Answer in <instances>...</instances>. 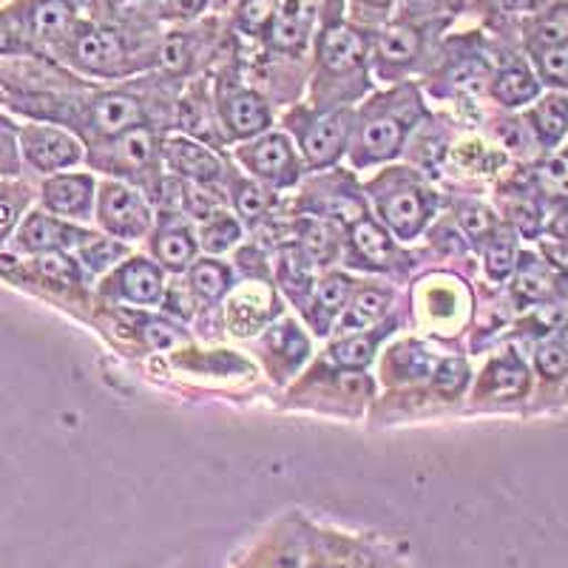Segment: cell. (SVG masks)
I'll use <instances>...</instances> for the list:
<instances>
[{"label":"cell","mask_w":568,"mask_h":568,"mask_svg":"<svg viewBox=\"0 0 568 568\" xmlns=\"http://www.w3.org/2000/svg\"><path fill=\"white\" fill-rule=\"evenodd\" d=\"M389 307V293L387 291H378V287H367V291H362L358 296H355V302L349 304L347 316H344L342 327L344 329H367L373 327L378 318L387 313Z\"/></svg>","instance_id":"cell-23"},{"label":"cell","mask_w":568,"mask_h":568,"mask_svg":"<svg viewBox=\"0 0 568 568\" xmlns=\"http://www.w3.org/2000/svg\"><path fill=\"white\" fill-rule=\"evenodd\" d=\"M353 247L369 265H389L395 256V245L378 222L362 220L353 227Z\"/></svg>","instance_id":"cell-20"},{"label":"cell","mask_w":568,"mask_h":568,"mask_svg":"<svg viewBox=\"0 0 568 568\" xmlns=\"http://www.w3.org/2000/svg\"><path fill=\"white\" fill-rule=\"evenodd\" d=\"M236 240H240V225L233 220H227V216H220V220L211 222V225L202 231V245L211 253L225 251V247H231Z\"/></svg>","instance_id":"cell-37"},{"label":"cell","mask_w":568,"mask_h":568,"mask_svg":"<svg viewBox=\"0 0 568 568\" xmlns=\"http://www.w3.org/2000/svg\"><path fill=\"white\" fill-rule=\"evenodd\" d=\"M123 253H125L123 245H116V242L111 240H98V242H91V245L83 251V262L91 267V271H103V267H109L111 262H116Z\"/></svg>","instance_id":"cell-41"},{"label":"cell","mask_w":568,"mask_h":568,"mask_svg":"<svg viewBox=\"0 0 568 568\" xmlns=\"http://www.w3.org/2000/svg\"><path fill=\"white\" fill-rule=\"evenodd\" d=\"M491 9L506 14H517V12H531L537 7V0H489Z\"/></svg>","instance_id":"cell-49"},{"label":"cell","mask_w":568,"mask_h":568,"mask_svg":"<svg viewBox=\"0 0 568 568\" xmlns=\"http://www.w3.org/2000/svg\"><path fill=\"white\" fill-rule=\"evenodd\" d=\"M211 0H160V14L165 20H196Z\"/></svg>","instance_id":"cell-43"},{"label":"cell","mask_w":568,"mask_h":568,"mask_svg":"<svg viewBox=\"0 0 568 568\" xmlns=\"http://www.w3.org/2000/svg\"><path fill=\"white\" fill-rule=\"evenodd\" d=\"M313 23H316L313 0H276V12H273L271 27L262 38L276 52L298 54L304 52V45L311 43Z\"/></svg>","instance_id":"cell-4"},{"label":"cell","mask_w":568,"mask_h":568,"mask_svg":"<svg viewBox=\"0 0 568 568\" xmlns=\"http://www.w3.org/2000/svg\"><path fill=\"white\" fill-rule=\"evenodd\" d=\"M227 284H231V273H227V267L220 265V262H200V265L191 271V287H194L202 298H207V302L220 298L222 293L227 291Z\"/></svg>","instance_id":"cell-28"},{"label":"cell","mask_w":568,"mask_h":568,"mask_svg":"<svg viewBox=\"0 0 568 568\" xmlns=\"http://www.w3.org/2000/svg\"><path fill=\"white\" fill-rule=\"evenodd\" d=\"M100 222L105 225V231H111L114 236H123V240H136L142 233L149 231L151 216L149 207L134 191H129L125 185H105L103 194H100Z\"/></svg>","instance_id":"cell-5"},{"label":"cell","mask_w":568,"mask_h":568,"mask_svg":"<svg viewBox=\"0 0 568 568\" xmlns=\"http://www.w3.org/2000/svg\"><path fill=\"white\" fill-rule=\"evenodd\" d=\"M23 154L38 171H58L74 165L80 160V145L65 131L45 129V125H29L20 131Z\"/></svg>","instance_id":"cell-6"},{"label":"cell","mask_w":568,"mask_h":568,"mask_svg":"<svg viewBox=\"0 0 568 568\" xmlns=\"http://www.w3.org/2000/svg\"><path fill=\"white\" fill-rule=\"evenodd\" d=\"M91 191H94V182L85 174L52 176L43 187V202L49 211L60 216H83L91 205Z\"/></svg>","instance_id":"cell-13"},{"label":"cell","mask_w":568,"mask_h":568,"mask_svg":"<svg viewBox=\"0 0 568 568\" xmlns=\"http://www.w3.org/2000/svg\"><path fill=\"white\" fill-rule=\"evenodd\" d=\"M154 251H156V258L165 262V267H171V271H182V267H187L191 262H194L196 245L194 240H191V233L174 227V231H162L160 236H156Z\"/></svg>","instance_id":"cell-24"},{"label":"cell","mask_w":568,"mask_h":568,"mask_svg":"<svg viewBox=\"0 0 568 568\" xmlns=\"http://www.w3.org/2000/svg\"><path fill=\"white\" fill-rule=\"evenodd\" d=\"M546 180L560 191H568V156H557L546 165Z\"/></svg>","instance_id":"cell-46"},{"label":"cell","mask_w":568,"mask_h":568,"mask_svg":"<svg viewBox=\"0 0 568 568\" xmlns=\"http://www.w3.org/2000/svg\"><path fill=\"white\" fill-rule=\"evenodd\" d=\"M349 296V282L344 276H327L318 284L316 293V318H318V333H324L329 324V318L336 316L344 307Z\"/></svg>","instance_id":"cell-26"},{"label":"cell","mask_w":568,"mask_h":568,"mask_svg":"<svg viewBox=\"0 0 568 568\" xmlns=\"http://www.w3.org/2000/svg\"><path fill=\"white\" fill-rule=\"evenodd\" d=\"M526 387H529V373H526L524 362L515 358V355L497 358L486 369L484 389L495 395V398H517V395L526 393Z\"/></svg>","instance_id":"cell-19"},{"label":"cell","mask_w":568,"mask_h":568,"mask_svg":"<svg viewBox=\"0 0 568 568\" xmlns=\"http://www.w3.org/2000/svg\"><path fill=\"white\" fill-rule=\"evenodd\" d=\"M486 271L497 282L515 271V242H511V236H497L491 242L489 251H486Z\"/></svg>","instance_id":"cell-33"},{"label":"cell","mask_w":568,"mask_h":568,"mask_svg":"<svg viewBox=\"0 0 568 568\" xmlns=\"http://www.w3.org/2000/svg\"><path fill=\"white\" fill-rule=\"evenodd\" d=\"M14 27L27 45H63L78 29V3L74 0H18L9 7Z\"/></svg>","instance_id":"cell-1"},{"label":"cell","mask_w":568,"mask_h":568,"mask_svg":"<svg viewBox=\"0 0 568 568\" xmlns=\"http://www.w3.org/2000/svg\"><path fill=\"white\" fill-rule=\"evenodd\" d=\"M165 160L174 171L180 174L191 176V180H200V182H211V180H220L222 176V160L213 151L202 149L196 142L191 140H169L165 142Z\"/></svg>","instance_id":"cell-14"},{"label":"cell","mask_w":568,"mask_h":568,"mask_svg":"<svg viewBox=\"0 0 568 568\" xmlns=\"http://www.w3.org/2000/svg\"><path fill=\"white\" fill-rule=\"evenodd\" d=\"M407 123L398 114H378L364 125L362 134V160H387L398 151L400 140H404Z\"/></svg>","instance_id":"cell-18"},{"label":"cell","mask_w":568,"mask_h":568,"mask_svg":"<svg viewBox=\"0 0 568 568\" xmlns=\"http://www.w3.org/2000/svg\"><path fill=\"white\" fill-rule=\"evenodd\" d=\"M0 103H3V94H0Z\"/></svg>","instance_id":"cell-50"},{"label":"cell","mask_w":568,"mask_h":568,"mask_svg":"<svg viewBox=\"0 0 568 568\" xmlns=\"http://www.w3.org/2000/svg\"><path fill=\"white\" fill-rule=\"evenodd\" d=\"M247 162L258 176H265L276 185H287V182L296 180V156H293L287 136L282 134H271L256 142L247 154Z\"/></svg>","instance_id":"cell-10"},{"label":"cell","mask_w":568,"mask_h":568,"mask_svg":"<svg viewBox=\"0 0 568 568\" xmlns=\"http://www.w3.org/2000/svg\"><path fill=\"white\" fill-rule=\"evenodd\" d=\"M222 116L236 136H253L265 131L271 123L267 103L253 91H233L231 98L222 103Z\"/></svg>","instance_id":"cell-15"},{"label":"cell","mask_w":568,"mask_h":568,"mask_svg":"<svg viewBox=\"0 0 568 568\" xmlns=\"http://www.w3.org/2000/svg\"><path fill=\"white\" fill-rule=\"evenodd\" d=\"M142 336L154 349H171L174 344L185 342V333L165 318H151V322L142 324Z\"/></svg>","instance_id":"cell-38"},{"label":"cell","mask_w":568,"mask_h":568,"mask_svg":"<svg viewBox=\"0 0 568 568\" xmlns=\"http://www.w3.org/2000/svg\"><path fill=\"white\" fill-rule=\"evenodd\" d=\"M382 213L398 236L409 240V236H415L424 227L426 216H429V202H426V196L420 194L418 187L400 185L395 187L393 194L384 196Z\"/></svg>","instance_id":"cell-8"},{"label":"cell","mask_w":568,"mask_h":568,"mask_svg":"<svg viewBox=\"0 0 568 568\" xmlns=\"http://www.w3.org/2000/svg\"><path fill=\"white\" fill-rule=\"evenodd\" d=\"M38 273L49 282H60V284H74L78 282V265L71 262L69 256H63L60 251H49L34 262Z\"/></svg>","instance_id":"cell-32"},{"label":"cell","mask_w":568,"mask_h":568,"mask_svg":"<svg viewBox=\"0 0 568 568\" xmlns=\"http://www.w3.org/2000/svg\"><path fill=\"white\" fill-rule=\"evenodd\" d=\"M120 296L136 304H154L162 296V273L145 258H134L116 276Z\"/></svg>","instance_id":"cell-16"},{"label":"cell","mask_w":568,"mask_h":568,"mask_svg":"<svg viewBox=\"0 0 568 568\" xmlns=\"http://www.w3.org/2000/svg\"><path fill=\"white\" fill-rule=\"evenodd\" d=\"M187 60H191V40H187L185 34L174 32V34H169V38L162 40L160 63L165 65V69L182 71L187 65Z\"/></svg>","instance_id":"cell-39"},{"label":"cell","mask_w":568,"mask_h":568,"mask_svg":"<svg viewBox=\"0 0 568 568\" xmlns=\"http://www.w3.org/2000/svg\"><path fill=\"white\" fill-rule=\"evenodd\" d=\"M276 12V0H240L236 7V29L247 38H262L271 27V18Z\"/></svg>","instance_id":"cell-27"},{"label":"cell","mask_w":568,"mask_h":568,"mask_svg":"<svg viewBox=\"0 0 568 568\" xmlns=\"http://www.w3.org/2000/svg\"><path fill=\"white\" fill-rule=\"evenodd\" d=\"M80 240H91V236H85V233L74 231L69 225H60V222H54L52 216H43V213L27 216V222L18 231V247L29 253L60 251V247L74 245Z\"/></svg>","instance_id":"cell-9"},{"label":"cell","mask_w":568,"mask_h":568,"mask_svg":"<svg viewBox=\"0 0 568 568\" xmlns=\"http://www.w3.org/2000/svg\"><path fill=\"white\" fill-rule=\"evenodd\" d=\"M114 154L120 156V165L123 169H145L151 165L156 156V142L154 131L145 129V125H136V129L120 134L114 145Z\"/></svg>","instance_id":"cell-22"},{"label":"cell","mask_w":568,"mask_h":568,"mask_svg":"<svg viewBox=\"0 0 568 568\" xmlns=\"http://www.w3.org/2000/svg\"><path fill=\"white\" fill-rule=\"evenodd\" d=\"M515 220L520 231L529 233V236H535L537 227H540V216H537L535 207H515Z\"/></svg>","instance_id":"cell-48"},{"label":"cell","mask_w":568,"mask_h":568,"mask_svg":"<svg viewBox=\"0 0 568 568\" xmlns=\"http://www.w3.org/2000/svg\"><path fill=\"white\" fill-rule=\"evenodd\" d=\"M460 222H464V227L471 233V236H484V233H489L491 225H495L489 211H484V207H466Z\"/></svg>","instance_id":"cell-45"},{"label":"cell","mask_w":568,"mask_h":568,"mask_svg":"<svg viewBox=\"0 0 568 568\" xmlns=\"http://www.w3.org/2000/svg\"><path fill=\"white\" fill-rule=\"evenodd\" d=\"M562 43H568V3L566 7H555L551 12L537 18L535 29H531V52Z\"/></svg>","instance_id":"cell-25"},{"label":"cell","mask_w":568,"mask_h":568,"mask_svg":"<svg viewBox=\"0 0 568 568\" xmlns=\"http://www.w3.org/2000/svg\"><path fill=\"white\" fill-rule=\"evenodd\" d=\"M491 94L504 105H524L540 94V80L535 78V71L524 63H511L500 69L491 80Z\"/></svg>","instance_id":"cell-17"},{"label":"cell","mask_w":568,"mask_h":568,"mask_svg":"<svg viewBox=\"0 0 568 568\" xmlns=\"http://www.w3.org/2000/svg\"><path fill=\"white\" fill-rule=\"evenodd\" d=\"M304 245H307V256L318 258V262H324V258L336 253V240H333V233L324 225H307V231H304Z\"/></svg>","instance_id":"cell-42"},{"label":"cell","mask_w":568,"mask_h":568,"mask_svg":"<svg viewBox=\"0 0 568 568\" xmlns=\"http://www.w3.org/2000/svg\"><path fill=\"white\" fill-rule=\"evenodd\" d=\"M273 196L267 194L265 187L256 185V182H240L236 185V207H240L242 216H247V220H256V216H262V213L271 207Z\"/></svg>","instance_id":"cell-35"},{"label":"cell","mask_w":568,"mask_h":568,"mask_svg":"<svg viewBox=\"0 0 568 568\" xmlns=\"http://www.w3.org/2000/svg\"><path fill=\"white\" fill-rule=\"evenodd\" d=\"M349 123H353L349 111H336V114L322 116L316 125H311V131L304 134V156H307V162L322 169V165L336 160L342 154L344 142H347Z\"/></svg>","instance_id":"cell-7"},{"label":"cell","mask_w":568,"mask_h":568,"mask_svg":"<svg viewBox=\"0 0 568 568\" xmlns=\"http://www.w3.org/2000/svg\"><path fill=\"white\" fill-rule=\"evenodd\" d=\"M531 123L546 145H555L568 131V98L566 94H549L531 111Z\"/></svg>","instance_id":"cell-21"},{"label":"cell","mask_w":568,"mask_h":568,"mask_svg":"<svg viewBox=\"0 0 568 568\" xmlns=\"http://www.w3.org/2000/svg\"><path fill=\"white\" fill-rule=\"evenodd\" d=\"M307 253H298V251H287L284 253V265H282V276L284 282L291 284V287H302L304 282H307V271H311V265H307Z\"/></svg>","instance_id":"cell-44"},{"label":"cell","mask_w":568,"mask_h":568,"mask_svg":"<svg viewBox=\"0 0 568 568\" xmlns=\"http://www.w3.org/2000/svg\"><path fill=\"white\" fill-rule=\"evenodd\" d=\"M424 49V29L413 27V23H393L375 38V60L387 69H400L409 65Z\"/></svg>","instance_id":"cell-12"},{"label":"cell","mask_w":568,"mask_h":568,"mask_svg":"<svg viewBox=\"0 0 568 568\" xmlns=\"http://www.w3.org/2000/svg\"><path fill=\"white\" fill-rule=\"evenodd\" d=\"M546 291H549V276H546L542 265H537L535 256H524L520 276H517V293L524 298H542Z\"/></svg>","instance_id":"cell-36"},{"label":"cell","mask_w":568,"mask_h":568,"mask_svg":"<svg viewBox=\"0 0 568 568\" xmlns=\"http://www.w3.org/2000/svg\"><path fill=\"white\" fill-rule=\"evenodd\" d=\"M353 7L369 18H384L395 7V0H353Z\"/></svg>","instance_id":"cell-47"},{"label":"cell","mask_w":568,"mask_h":568,"mask_svg":"<svg viewBox=\"0 0 568 568\" xmlns=\"http://www.w3.org/2000/svg\"><path fill=\"white\" fill-rule=\"evenodd\" d=\"M105 7L114 18L125 20L131 27L149 23L154 14H160V0H105Z\"/></svg>","instance_id":"cell-31"},{"label":"cell","mask_w":568,"mask_h":568,"mask_svg":"<svg viewBox=\"0 0 568 568\" xmlns=\"http://www.w3.org/2000/svg\"><path fill=\"white\" fill-rule=\"evenodd\" d=\"M145 120V111L136 103L131 94L123 91H109V94H100L94 103H91V123L98 125L103 134H125V131L136 129Z\"/></svg>","instance_id":"cell-11"},{"label":"cell","mask_w":568,"mask_h":568,"mask_svg":"<svg viewBox=\"0 0 568 568\" xmlns=\"http://www.w3.org/2000/svg\"><path fill=\"white\" fill-rule=\"evenodd\" d=\"M466 378H469V367H466V362H460V358H446V362L438 367V373H435V387L446 395H455L464 389Z\"/></svg>","instance_id":"cell-40"},{"label":"cell","mask_w":568,"mask_h":568,"mask_svg":"<svg viewBox=\"0 0 568 568\" xmlns=\"http://www.w3.org/2000/svg\"><path fill=\"white\" fill-rule=\"evenodd\" d=\"M63 45L71 63L91 74H114L131 54L129 38L123 32L98 23H78Z\"/></svg>","instance_id":"cell-2"},{"label":"cell","mask_w":568,"mask_h":568,"mask_svg":"<svg viewBox=\"0 0 568 568\" xmlns=\"http://www.w3.org/2000/svg\"><path fill=\"white\" fill-rule=\"evenodd\" d=\"M535 60L542 80H549L551 85H566L568 89V43L540 49V52H535Z\"/></svg>","instance_id":"cell-30"},{"label":"cell","mask_w":568,"mask_h":568,"mask_svg":"<svg viewBox=\"0 0 568 568\" xmlns=\"http://www.w3.org/2000/svg\"><path fill=\"white\" fill-rule=\"evenodd\" d=\"M367 32L342 18H327L316 40V58L329 74H353L367 58Z\"/></svg>","instance_id":"cell-3"},{"label":"cell","mask_w":568,"mask_h":568,"mask_svg":"<svg viewBox=\"0 0 568 568\" xmlns=\"http://www.w3.org/2000/svg\"><path fill=\"white\" fill-rule=\"evenodd\" d=\"M373 353H375V338L373 336H353V338H344L333 347V358H336L342 367L347 369H362L373 362Z\"/></svg>","instance_id":"cell-29"},{"label":"cell","mask_w":568,"mask_h":568,"mask_svg":"<svg viewBox=\"0 0 568 568\" xmlns=\"http://www.w3.org/2000/svg\"><path fill=\"white\" fill-rule=\"evenodd\" d=\"M537 369L542 378H562L568 373V347L562 342H546L537 349Z\"/></svg>","instance_id":"cell-34"}]
</instances>
